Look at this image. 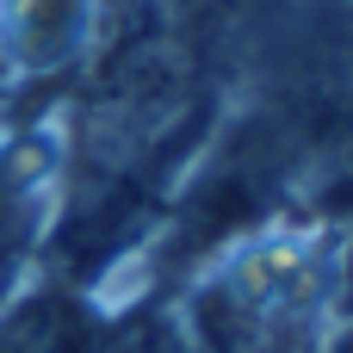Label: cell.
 Masks as SVG:
<instances>
[{"instance_id":"6da1fadb","label":"cell","mask_w":353,"mask_h":353,"mask_svg":"<svg viewBox=\"0 0 353 353\" xmlns=\"http://www.w3.org/2000/svg\"><path fill=\"white\" fill-rule=\"evenodd\" d=\"M335 304V248L323 236H261L186 298L199 353H316Z\"/></svg>"},{"instance_id":"7a4b0ae2","label":"cell","mask_w":353,"mask_h":353,"mask_svg":"<svg viewBox=\"0 0 353 353\" xmlns=\"http://www.w3.org/2000/svg\"><path fill=\"white\" fill-rule=\"evenodd\" d=\"M93 37V0H0V43L12 74H50Z\"/></svg>"},{"instance_id":"3957f363","label":"cell","mask_w":353,"mask_h":353,"mask_svg":"<svg viewBox=\"0 0 353 353\" xmlns=\"http://www.w3.org/2000/svg\"><path fill=\"white\" fill-rule=\"evenodd\" d=\"M0 353H99V329L74 298H31L0 323Z\"/></svg>"},{"instance_id":"277c9868","label":"cell","mask_w":353,"mask_h":353,"mask_svg":"<svg viewBox=\"0 0 353 353\" xmlns=\"http://www.w3.org/2000/svg\"><path fill=\"white\" fill-rule=\"evenodd\" d=\"M31 236H37V199H31V186L6 180L0 186V292L12 285L19 261L31 254Z\"/></svg>"},{"instance_id":"5b68a950","label":"cell","mask_w":353,"mask_h":353,"mask_svg":"<svg viewBox=\"0 0 353 353\" xmlns=\"http://www.w3.org/2000/svg\"><path fill=\"white\" fill-rule=\"evenodd\" d=\"M112 353H199V341L186 335V323L180 316H143L137 329H124Z\"/></svg>"},{"instance_id":"8992f818","label":"cell","mask_w":353,"mask_h":353,"mask_svg":"<svg viewBox=\"0 0 353 353\" xmlns=\"http://www.w3.org/2000/svg\"><path fill=\"white\" fill-rule=\"evenodd\" d=\"M335 298H353V248L335 261Z\"/></svg>"},{"instance_id":"52a82bcc","label":"cell","mask_w":353,"mask_h":353,"mask_svg":"<svg viewBox=\"0 0 353 353\" xmlns=\"http://www.w3.org/2000/svg\"><path fill=\"white\" fill-rule=\"evenodd\" d=\"M12 81V62H6V43H0V87Z\"/></svg>"}]
</instances>
